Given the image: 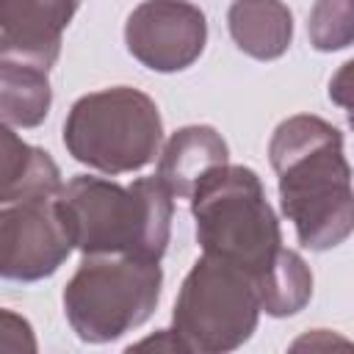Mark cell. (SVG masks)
Listing matches in <instances>:
<instances>
[{
    "label": "cell",
    "mask_w": 354,
    "mask_h": 354,
    "mask_svg": "<svg viewBox=\"0 0 354 354\" xmlns=\"http://www.w3.org/2000/svg\"><path fill=\"white\" fill-rule=\"evenodd\" d=\"M268 160L277 171L282 213L293 224L299 243L310 252L340 246L354 230L351 166L343 152V133L315 113L288 116L271 133Z\"/></svg>",
    "instance_id": "cell-1"
},
{
    "label": "cell",
    "mask_w": 354,
    "mask_h": 354,
    "mask_svg": "<svg viewBox=\"0 0 354 354\" xmlns=\"http://www.w3.org/2000/svg\"><path fill=\"white\" fill-rule=\"evenodd\" d=\"M55 202L75 249L83 254L160 260L169 249L174 196L158 177L122 185L108 177L77 174L58 188Z\"/></svg>",
    "instance_id": "cell-2"
},
{
    "label": "cell",
    "mask_w": 354,
    "mask_h": 354,
    "mask_svg": "<svg viewBox=\"0 0 354 354\" xmlns=\"http://www.w3.org/2000/svg\"><path fill=\"white\" fill-rule=\"evenodd\" d=\"M188 199L202 252L238 266L257 288L288 249L257 171L243 163L216 166Z\"/></svg>",
    "instance_id": "cell-3"
},
{
    "label": "cell",
    "mask_w": 354,
    "mask_h": 354,
    "mask_svg": "<svg viewBox=\"0 0 354 354\" xmlns=\"http://www.w3.org/2000/svg\"><path fill=\"white\" fill-rule=\"evenodd\" d=\"M163 141V119L149 94L133 86H111L83 94L64 119L66 152L102 174H130L155 160Z\"/></svg>",
    "instance_id": "cell-4"
},
{
    "label": "cell",
    "mask_w": 354,
    "mask_h": 354,
    "mask_svg": "<svg viewBox=\"0 0 354 354\" xmlns=\"http://www.w3.org/2000/svg\"><path fill=\"white\" fill-rule=\"evenodd\" d=\"M160 290V260L83 254L64 288V315L83 343H113L155 313Z\"/></svg>",
    "instance_id": "cell-5"
},
{
    "label": "cell",
    "mask_w": 354,
    "mask_h": 354,
    "mask_svg": "<svg viewBox=\"0 0 354 354\" xmlns=\"http://www.w3.org/2000/svg\"><path fill=\"white\" fill-rule=\"evenodd\" d=\"M257 321L260 299L252 277L227 260L202 254L180 285L171 332L185 351L227 354L254 335Z\"/></svg>",
    "instance_id": "cell-6"
},
{
    "label": "cell",
    "mask_w": 354,
    "mask_h": 354,
    "mask_svg": "<svg viewBox=\"0 0 354 354\" xmlns=\"http://www.w3.org/2000/svg\"><path fill=\"white\" fill-rule=\"evenodd\" d=\"M75 249L53 196L0 207V279L39 282L53 277Z\"/></svg>",
    "instance_id": "cell-7"
},
{
    "label": "cell",
    "mask_w": 354,
    "mask_h": 354,
    "mask_svg": "<svg viewBox=\"0 0 354 354\" xmlns=\"http://www.w3.org/2000/svg\"><path fill=\"white\" fill-rule=\"evenodd\" d=\"M124 44L152 72H183L205 53V11L188 0H144L124 22Z\"/></svg>",
    "instance_id": "cell-8"
},
{
    "label": "cell",
    "mask_w": 354,
    "mask_h": 354,
    "mask_svg": "<svg viewBox=\"0 0 354 354\" xmlns=\"http://www.w3.org/2000/svg\"><path fill=\"white\" fill-rule=\"evenodd\" d=\"M61 47H41L0 33V119L14 127H39L53 105L50 69Z\"/></svg>",
    "instance_id": "cell-9"
},
{
    "label": "cell",
    "mask_w": 354,
    "mask_h": 354,
    "mask_svg": "<svg viewBox=\"0 0 354 354\" xmlns=\"http://www.w3.org/2000/svg\"><path fill=\"white\" fill-rule=\"evenodd\" d=\"M224 163H230V147L221 133L210 124H185L174 130L160 149L155 177L171 196L188 199L199 180Z\"/></svg>",
    "instance_id": "cell-10"
},
{
    "label": "cell",
    "mask_w": 354,
    "mask_h": 354,
    "mask_svg": "<svg viewBox=\"0 0 354 354\" xmlns=\"http://www.w3.org/2000/svg\"><path fill=\"white\" fill-rule=\"evenodd\" d=\"M61 188V169L41 147L22 141L0 119V205L53 196Z\"/></svg>",
    "instance_id": "cell-11"
},
{
    "label": "cell",
    "mask_w": 354,
    "mask_h": 354,
    "mask_svg": "<svg viewBox=\"0 0 354 354\" xmlns=\"http://www.w3.org/2000/svg\"><path fill=\"white\" fill-rule=\"evenodd\" d=\"M227 30L241 53L254 61L282 58L293 41V14L282 0H232Z\"/></svg>",
    "instance_id": "cell-12"
},
{
    "label": "cell",
    "mask_w": 354,
    "mask_h": 354,
    "mask_svg": "<svg viewBox=\"0 0 354 354\" xmlns=\"http://www.w3.org/2000/svg\"><path fill=\"white\" fill-rule=\"evenodd\" d=\"M260 313L271 318H288L304 310L313 299V271L304 257L293 249H285L274 271L257 285Z\"/></svg>",
    "instance_id": "cell-13"
},
{
    "label": "cell",
    "mask_w": 354,
    "mask_h": 354,
    "mask_svg": "<svg viewBox=\"0 0 354 354\" xmlns=\"http://www.w3.org/2000/svg\"><path fill=\"white\" fill-rule=\"evenodd\" d=\"M307 36L318 53L346 50L354 39V0H315L307 17Z\"/></svg>",
    "instance_id": "cell-14"
},
{
    "label": "cell",
    "mask_w": 354,
    "mask_h": 354,
    "mask_svg": "<svg viewBox=\"0 0 354 354\" xmlns=\"http://www.w3.org/2000/svg\"><path fill=\"white\" fill-rule=\"evenodd\" d=\"M36 335L28 318L19 313L0 307V351H36Z\"/></svg>",
    "instance_id": "cell-15"
},
{
    "label": "cell",
    "mask_w": 354,
    "mask_h": 354,
    "mask_svg": "<svg viewBox=\"0 0 354 354\" xmlns=\"http://www.w3.org/2000/svg\"><path fill=\"white\" fill-rule=\"evenodd\" d=\"M149 346H155V348H166V351H185L183 343H180V337H177L171 329H160L158 335L144 337V340H138V343L130 346V348H149Z\"/></svg>",
    "instance_id": "cell-16"
},
{
    "label": "cell",
    "mask_w": 354,
    "mask_h": 354,
    "mask_svg": "<svg viewBox=\"0 0 354 354\" xmlns=\"http://www.w3.org/2000/svg\"><path fill=\"white\" fill-rule=\"evenodd\" d=\"M351 66H354V64H351V61H346V64L340 66L337 77L329 83V97H332V100H337L343 108H348V97H346V91H348V88H346V80H348V72H351Z\"/></svg>",
    "instance_id": "cell-17"
}]
</instances>
